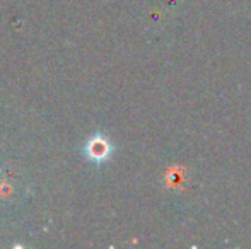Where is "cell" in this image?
<instances>
[{
	"label": "cell",
	"instance_id": "cell-1",
	"mask_svg": "<svg viewBox=\"0 0 251 249\" xmlns=\"http://www.w3.org/2000/svg\"><path fill=\"white\" fill-rule=\"evenodd\" d=\"M109 152H111V147H109L108 140L102 138L101 135H96L87 142L86 147V154L89 159L96 160V162H101V160L108 159Z\"/></svg>",
	"mask_w": 251,
	"mask_h": 249
}]
</instances>
